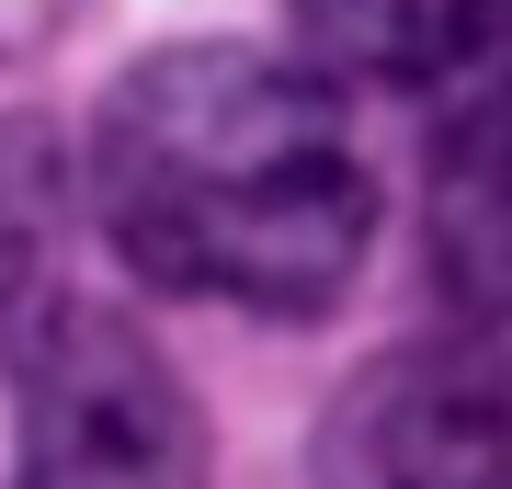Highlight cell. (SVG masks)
<instances>
[{
	"mask_svg": "<svg viewBox=\"0 0 512 489\" xmlns=\"http://www.w3.org/2000/svg\"><path fill=\"white\" fill-rule=\"evenodd\" d=\"M23 387V478L12 489H205V410L103 296H57L12 342Z\"/></svg>",
	"mask_w": 512,
	"mask_h": 489,
	"instance_id": "cell-2",
	"label": "cell"
},
{
	"mask_svg": "<svg viewBox=\"0 0 512 489\" xmlns=\"http://www.w3.org/2000/svg\"><path fill=\"white\" fill-rule=\"evenodd\" d=\"M421 251L433 285L478 319H512V114L456 103L433 126V171H421Z\"/></svg>",
	"mask_w": 512,
	"mask_h": 489,
	"instance_id": "cell-4",
	"label": "cell"
},
{
	"mask_svg": "<svg viewBox=\"0 0 512 489\" xmlns=\"http://www.w3.org/2000/svg\"><path fill=\"white\" fill-rule=\"evenodd\" d=\"M57 251H69V160L46 114H0V319L35 330L57 308Z\"/></svg>",
	"mask_w": 512,
	"mask_h": 489,
	"instance_id": "cell-6",
	"label": "cell"
},
{
	"mask_svg": "<svg viewBox=\"0 0 512 489\" xmlns=\"http://www.w3.org/2000/svg\"><path fill=\"white\" fill-rule=\"evenodd\" d=\"M92 205L126 273L319 319L376 239V182L342 103L262 46H160L92 114Z\"/></svg>",
	"mask_w": 512,
	"mask_h": 489,
	"instance_id": "cell-1",
	"label": "cell"
},
{
	"mask_svg": "<svg viewBox=\"0 0 512 489\" xmlns=\"http://www.w3.org/2000/svg\"><path fill=\"white\" fill-rule=\"evenodd\" d=\"M319 69L342 80H467L512 0H285Z\"/></svg>",
	"mask_w": 512,
	"mask_h": 489,
	"instance_id": "cell-5",
	"label": "cell"
},
{
	"mask_svg": "<svg viewBox=\"0 0 512 489\" xmlns=\"http://www.w3.org/2000/svg\"><path fill=\"white\" fill-rule=\"evenodd\" d=\"M319 489H512V399L467 364H376L308 444Z\"/></svg>",
	"mask_w": 512,
	"mask_h": 489,
	"instance_id": "cell-3",
	"label": "cell"
}]
</instances>
